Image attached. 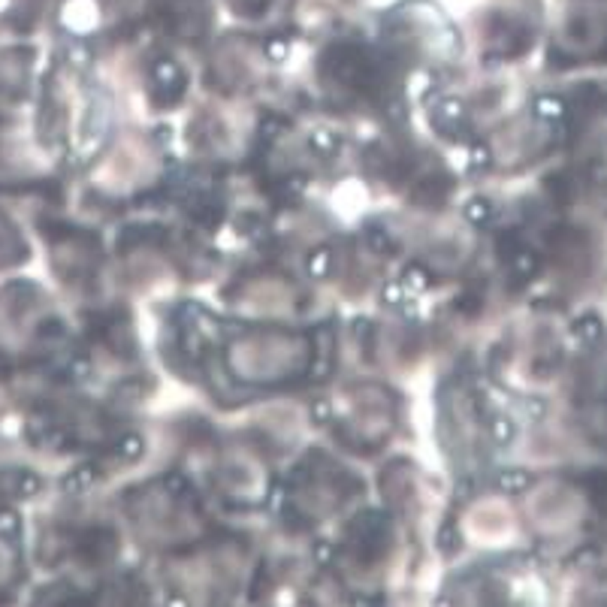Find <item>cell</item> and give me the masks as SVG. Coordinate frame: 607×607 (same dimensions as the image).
<instances>
[{"mask_svg":"<svg viewBox=\"0 0 607 607\" xmlns=\"http://www.w3.org/2000/svg\"><path fill=\"white\" fill-rule=\"evenodd\" d=\"M112 532L100 529V532H88L85 535V559L97 562V559H106L109 553H112Z\"/></svg>","mask_w":607,"mask_h":607,"instance_id":"obj_1","label":"cell"}]
</instances>
